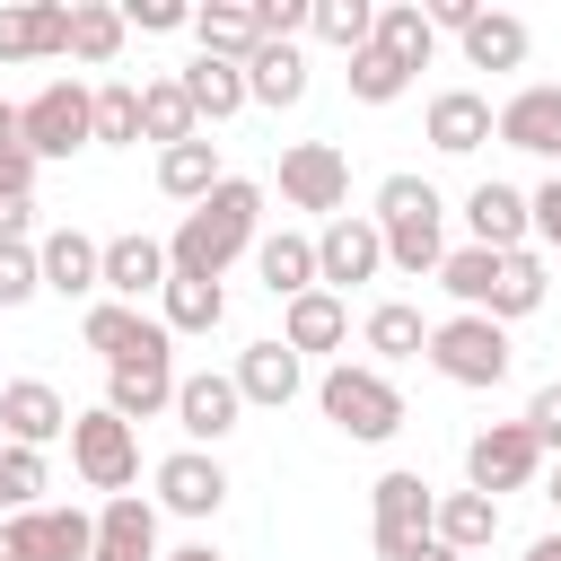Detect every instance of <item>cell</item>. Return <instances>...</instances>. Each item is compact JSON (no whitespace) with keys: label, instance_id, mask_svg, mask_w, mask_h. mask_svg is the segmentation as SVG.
I'll list each match as a JSON object with an SVG mask.
<instances>
[{"label":"cell","instance_id":"d6986e66","mask_svg":"<svg viewBox=\"0 0 561 561\" xmlns=\"http://www.w3.org/2000/svg\"><path fill=\"white\" fill-rule=\"evenodd\" d=\"M53 53H70V9L61 0L0 9V61H53Z\"/></svg>","mask_w":561,"mask_h":561},{"label":"cell","instance_id":"ee69618b","mask_svg":"<svg viewBox=\"0 0 561 561\" xmlns=\"http://www.w3.org/2000/svg\"><path fill=\"white\" fill-rule=\"evenodd\" d=\"M44 298V254L35 245H0V307H26Z\"/></svg>","mask_w":561,"mask_h":561},{"label":"cell","instance_id":"44dd1931","mask_svg":"<svg viewBox=\"0 0 561 561\" xmlns=\"http://www.w3.org/2000/svg\"><path fill=\"white\" fill-rule=\"evenodd\" d=\"M254 280L289 307V298H307V289H324L316 280V237H298V228H272V237H254Z\"/></svg>","mask_w":561,"mask_h":561},{"label":"cell","instance_id":"b9f144b4","mask_svg":"<svg viewBox=\"0 0 561 561\" xmlns=\"http://www.w3.org/2000/svg\"><path fill=\"white\" fill-rule=\"evenodd\" d=\"M342 79H351V96H359V105H394V96L412 88V70H403V61H386L377 44H368V53H351V70H342Z\"/></svg>","mask_w":561,"mask_h":561},{"label":"cell","instance_id":"f35d334b","mask_svg":"<svg viewBox=\"0 0 561 561\" xmlns=\"http://www.w3.org/2000/svg\"><path fill=\"white\" fill-rule=\"evenodd\" d=\"M307 35L333 44V53H368V35H377V0H316Z\"/></svg>","mask_w":561,"mask_h":561},{"label":"cell","instance_id":"2e32d148","mask_svg":"<svg viewBox=\"0 0 561 561\" xmlns=\"http://www.w3.org/2000/svg\"><path fill=\"white\" fill-rule=\"evenodd\" d=\"M491 131H500V114H491L482 88H438V96H430V149H438V158H473Z\"/></svg>","mask_w":561,"mask_h":561},{"label":"cell","instance_id":"f546056e","mask_svg":"<svg viewBox=\"0 0 561 561\" xmlns=\"http://www.w3.org/2000/svg\"><path fill=\"white\" fill-rule=\"evenodd\" d=\"M140 140H158V149L202 140V114H193L184 79H140Z\"/></svg>","mask_w":561,"mask_h":561},{"label":"cell","instance_id":"d6a6232c","mask_svg":"<svg viewBox=\"0 0 561 561\" xmlns=\"http://www.w3.org/2000/svg\"><path fill=\"white\" fill-rule=\"evenodd\" d=\"M456 44H465V61H473V70H517L535 35H526V18H508V9H482V18H473Z\"/></svg>","mask_w":561,"mask_h":561},{"label":"cell","instance_id":"74e56055","mask_svg":"<svg viewBox=\"0 0 561 561\" xmlns=\"http://www.w3.org/2000/svg\"><path fill=\"white\" fill-rule=\"evenodd\" d=\"M438 280H447V298H456L465 316H491V289H500V254H491V245H456V254L438 263Z\"/></svg>","mask_w":561,"mask_h":561},{"label":"cell","instance_id":"7a4b0ae2","mask_svg":"<svg viewBox=\"0 0 561 561\" xmlns=\"http://www.w3.org/2000/svg\"><path fill=\"white\" fill-rule=\"evenodd\" d=\"M368 219H377L386 263H394L403 280H421V272H438V263H447V202H438V184H430V175H386Z\"/></svg>","mask_w":561,"mask_h":561},{"label":"cell","instance_id":"9a60e30c","mask_svg":"<svg viewBox=\"0 0 561 561\" xmlns=\"http://www.w3.org/2000/svg\"><path fill=\"white\" fill-rule=\"evenodd\" d=\"M0 430H9V447H53V438H70V403L44 377H9L0 386Z\"/></svg>","mask_w":561,"mask_h":561},{"label":"cell","instance_id":"f5cc1de1","mask_svg":"<svg viewBox=\"0 0 561 561\" xmlns=\"http://www.w3.org/2000/svg\"><path fill=\"white\" fill-rule=\"evenodd\" d=\"M158 561H219L210 543H175V552H158Z\"/></svg>","mask_w":561,"mask_h":561},{"label":"cell","instance_id":"f907efd6","mask_svg":"<svg viewBox=\"0 0 561 561\" xmlns=\"http://www.w3.org/2000/svg\"><path fill=\"white\" fill-rule=\"evenodd\" d=\"M473 18H482V0H430V26H438V35H465Z\"/></svg>","mask_w":561,"mask_h":561},{"label":"cell","instance_id":"9c48e42d","mask_svg":"<svg viewBox=\"0 0 561 561\" xmlns=\"http://www.w3.org/2000/svg\"><path fill=\"white\" fill-rule=\"evenodd\" d=\"M535 465H543V447H535V430H526V421H491V430H473V438H465V491H482V500L526 491V482H535Z\"/></svg>","mask_w":561,"mask_h":561},{"label":"cell","instance_id":"d590c367","mask_svg":"<svg viewBox=\"0 0 561 561\" xmlns=\"http://www.w3.org/2000/svg\"><path fill=\"white\" fill-rule=\"evenodd\" d=\"M543 289H552L543 254H535V245H517V254H500V289H491V316H500V324H517V316H535V307H543Z\"/></svg>","mask_w":561,"mask_h":561},{"label":"cell","instance_id":"f1b7e54d","mask_svg":"<svg viewBox=\"0 0 561 561\" xmlns=\"http://www.w3.org/2000/svg\"><path fill=\"white\" fill-rule=\"evenodd\" d=\"M123 35H131V18H123L114 0H70V53H79L88 70H114V61H123Z\"/></svg>","mask_w":561,"mask_h":561},{"label":"cell","instance_id":"7bdbcfd3","mask_svg":"<svg viewBox=\"0 0 561 561\" xmlns=\"http://www.w3.org/2000/svg\"><path fill=\"white\" fill-rule=\"evenodd\" d=\"M44 491V447H0V517H26Z\"/></svg>","mask_w":561,"mask_h":561},{"label":"cell","instance_id":"ab89813d","mask_svg":"<svg viewBox=\"0 0 561 561\" xmlns=\"http://www.w3.org/2000/svg\"><path fill=\"white\" fill-rule=\"evenodd\" d=\"M35 543H44V561H96V517L88 508H35Z\"/></svg>","mask_w":561,"mask_h":561},{"label":"cell","instance_id":"8d00e7d4","mask_svg":"<svg viewBox=\"0 0 561 561\" xmlns=\"http://www.w3.org/2000/svg\"><path fill=\"white\" fill-rule=\"evenodd\" d=\"M359 342L394 368V359H421L430 351V324H421V307H403V298H386V307H368V324H359Z\"/></svg>","mask_w":561,"mask_h":561},{"label":"cell","instance_id":"681fc988","mask_svg":"<svg viewBox=\"0 0 561 561\" xmlns=\"http://www.w3.org/2000/svg\"><path fill=\"white\" fill-rule=\"evenodd\" d=\"M35 228V193H0V245H26Z\"/></svg>","mask_w":561,"mask_h":561},{"label":"cell","instance_id":"1f68e13d","mask_svg":"<svg viewBox=\"0 0 561 561\" xmlns=\"http://www.w3.org/2000/svg\"><path fill=\"white\" fill-rule=\"evenodd\" d=\"M430 535L473 561V552L500 535V500H482V491H438V526H430Z\"/></svg>","mask_w":561,"mask_h":561},{"label":"cell","instance_id":"7c38bea8","mask_svg":"<svg viewBox=\"0 0 561 561\" xmlns=\"http://www.w3.org/2000/svg\"><path fill=\"white\" fill-rule=\"evenodd\" d=\"M158 508H167V517H219V508H228V465H219L210 447L158 456Z\"/></svg>","mask_w":561,"mask_h":561},{"label":"cell","instance_id":"7dc6e473","mask_svg":"<svg viewBox=\"0 0 561 561\" xmlns=\"http://www.w3.org/2000/svg\"><path fill=\"white\" fill-rule=\"evenodd\" d=\"M526 210H535V237H543V245L561 254V175H543V184L526 193Z\"/></svg>","mask_w":561,"mask_h":561},{"label":"cell","instance_id":"5b68a950","mask_svg":"<svg viewBox=\"0 0 561 561\" xmlns=\"http://www.w3.org/2000/svg\"><path fill=\"white\" fill-rule=\"evenodd\" d=\"M70 465H79V482L88 491H105V500H123L131 482H140V430L123 421V412H70Z\"/></svg>","mask_w":561,"mask_h":561},{"label":"cell","instance_id":"3957f363","mask_svg":"<svg viewBox=\"0 0 561 561\" xmlns=\"http://www.w3.org/2000/svg\"><path fill=\"white\" fill-rule=\"evenodd\" d=\"M421 359H430L447 386H473V394H482V386H500V377L517 368L508 324H500V316H465V307L430 324V351H421Z\"/></svg>","mask_w":561,"mask_h":561},{"label":"cell","instance_id":"816d5d0a","mask_svg":"<svg viewBox=\"0 0 561 561\" xmlns=\"http://www.w3.org/2000/svg\"><path fill=\"white\" fill-rule=\"evenodd\" d=\"M18 149H26V114L0 96V158H18ZM35 167H44V158H35Z\"/></svg>","mask_w":561,"mask_h":561},{"label":"cell","instance_id":"11a10c76","mask_svg":"<svg viewBox=\"0 0 561 561\" xmlns=\"http://www.w3.org/2000/svg\"><path fill=\"white\" fill-rule=\"evenodd\" d=\"M526 561H561V535H543V543H526Z\"/></svg>","mask_w":561,"mask_h":561},{"label":"cell","instance_id":"e575fe53","mask_svg":"<svg viewBox=\"0 0 561 561\" xmlns=\"http://www.w3.org/2000/svg\"><path fill=\"white\" fill-rule=\"evenodd\" d=\"M175 79H184V96H193V114H202V123H228V114H245V105H254L237 61H210V53H202V61H193V70H175Z\"/></svg>","mask_w":561,"mask_h":561},{"label":"cell","instance_id":"277c9868","mask_svg":"<svg viewBox=\"0 0 561 561\" xmlns=\"http://www.w3.org/2000/svg\"><path fill=\"white\" fill-rule=\"evenodd\" d=\"M316 403H324V421H333L342 438H359V447H377V438L403 430V394H394L386 368H351V359H333V368L316 377Z\"/></svg>","mask_w":561,"mask_h":561},{"label":"cell","instance_id":"9f6ffc18","mask_svg":"<svg viewBox=\"0 0 561 561\" xmlns=\"http://www.w3.org/2000/svg\"><path fill=\"white\" fill-rule=\"evenodd\" d=\"M552 508H561V473H552Z\"/></svg>","mask_w":561,"mask_h":561},{"label":"cell","instance_id":"cb8c5ba5","mask_svg":"<svg viewBox=\"0 0 561 561\" xmlns=\"http://www.w3.org/2000/svg\"><path fill=\"white\" fill-rule=\"evenodd\" d=\"M96 552L105 561H158V500H140V491L105 500L96 508Z\"/></svg>","mask_w":561,"mask_h":561},{"label":"cell","instance_id":"4dcf8cb0","mask_svg":"<svg viewBox=\"0 0 561 561\" xmlns=\"http://www.w3.org/2000/svg\"><path fill=\"white\" fill-rule=\"evenodd\" d=\"M158 324H167V333H219V324H228V289L175 272V280L158 289Z\"/></svg>","mask_w":561,"mask_h":561},{"label":"cell","instance_id":"ba28073f","mask_svg":"<svg viewBox=\"0 0 561 561\" xmlns=\"http://www.w3.org/2000/svg\"><path fill=\"white\" fill-rule=\"evenodd\" d=\"M175 333H158L149 351H131L123 368H105V412H123L131 430L140 421H158V412H175Z\"/></svg>","mask_w":561,"mask_h":561},{"label":"cell","instance_id":"4316f807","mask_svg":"<svg viewBox=\"0 0 561 561\" xmlns=\"http://www.w3.org/2000/svg\"><path fill=\"white\" fill-rule=\"evenodd\" d=\"M368 44H377L386 61H403V70L421 79V70H430V53H438V26H430V9H421V0H386V9H377V35H368Z\"/></svg>","mask_w":561,"mask_h":561},{"label":"cell","instance_id":"6da1fadb","mask_svg":"<svg viewBox=\"0 0 561 561\" xmlns=\"http://www.w3.org/2000/svg\"><path fill=\"white\" fill-rule=\"evenodd\" d=\"M254 237H263V184H254V175H228L210 202H193V210L175 219L167 263H175L184 280H228V263L254 254Z\"/></svg>","mask_w":561,"mask_h":561},{"label":"cell","instance_id":"5bb4252c","mask_svg":"<svg viewBox=\"0 0 561 561\" xmlns=\"http://www.w3.org/2000/svg\"><path fill=\"white\" fill-rule=\"evenodd\" d=\"M465 228H473V245H491V254H517V245L535 237V210H526V193H517V184L482 175V184L465 193Z\"/></svg>","mask_w":561,"mask_h":561},{"label":"cell","instance_id":"83f0119b","mask_svg":"<svg viewBox=\"0 0 561 561\" xmlns=\"http://www.w3.org/2000/svg\"><path fill=\"white\" fill-rule=\"evenodd\" d=\"M219 184H228L219 140H175V149H158V193H167V202H210Z\"/></svg>","mask_w":561,"mask_h":561},{"label":"cell","instance_id":"8fae6325","mask_svg":"<svg viewBox=\"0 0 561 561\" xmlns=\"http://www.w3.org/2000/svg\"><path fill=\"white\" fill-rule=\"evenodd\" d=\"M377 272H386V237H377V219H368V210L324 219V237H316V280L342 298L351 280H377Z\"/></svg>","mask_w":561,"mask_h":561},{"label":"cell","instance_id":"8992f818","mask_svg":"<svg viewBox=\"0 0 561 561\" xmlns=\"http://www.w3.org/2000/svg\"><path fill=\"white\" fill-rule=\"evenodd\" d=\"M430 526H438V491H430L412 465L377 473V491H368V535H377V552H386V561H412V552L430 543Z\"/></svg>","mask_w":561,"mask_h":561},{"label":"cell","instance_id":"d4e9b609","mask_svg":"<svg viewBox=\"0 0 561 561\" xmlns=\"http://www.w3.org/2000/svg\"><path fill=\"white\" fill-rule=\"evenodd\" d=\"M193 44L210 53V61H254L263 53V26H254V0H210V9H193Z\"/></svg>","mask_w":561,"mask_h":561},{"label":"cell","instance_id":"30bf717a","mask_svg":"<svg viewBox=\"0 0 561 561\" xmlns=\"http://www.w3.org/2000/svg\"><path fill=\"white\" fill-rule=\"evenodd\" d=\"M280 202L342 219V202H351V158H342L333 140H289V149H280Z\"/></svg>","mask_w":561,"mask_h":561},{"label":"cell","instance_id":"ffe728a7","mask_svg":"<svg viewBox=\"0 0 561 561\" xmlns=\"http://www.w3.org/2000/svg\"><path fill=\"white\" fill-rule=\"evenodd\" d=\"M500 140L526 149V158H561V88H552V79L517 88V96L500 105Z\"/></svg>","mask_w":561,"mask_h":561},{"label":"cell","instance_id":"e0dca14e","mask_svg":"<svg viewBox=\"0 0 561 561\" xmlns=\"http://www.w3.org/2000/svg\"><path fill=\"white\" fill-rule=\"evenodd\" d=\"M35 254H44V289H53V298H88V307H96V289H105V245H96V237L53 228V237H35Z\"/></svg>","mask_w":561,"mask_h":561},{"label":"cell","instance_id":"52a82bcc","mask_svg":"<svg viewBox=\"0 0 561 561\" xmlns=\"http://www.w3.org/2000/svg\"><path fill=\"white\" fill-rule=\"evenodd\" d=\"M18 114H26V149H35L44 167L96 140V88H88V79H53V88H35Z\"/></svg>","mask_w":561,"mask_h":561},{"label":"cell","instance_id":"f6af8a7d","mask_svg":"<svg viewBox=\"0 0 561 561\" xmlns=\"http://www.w3.org/2000/svg\"><path fill=\"white\" fill-rule=\"evenodd\" d=\"M123 18H131L140 35H175V26H193V9H184V0H123Z\"/></svg>","mask_w":561,"mask_h":561},{"label":"cell","instance_id":"ac0fdd59","mask_svg":"<svg viewBox=\"0 0 561 561\" xmlns=\"http://www.w3.org/2000/svg\"><path fill=\"white\" fill-rule=\"evenodd\" d=\"M175 280V263H167V245L158 237H105V298H123V307H140L149 289H167Z\"/></svg>","mask_w":561,"mask_h":561},{"label":"cell","instance_id":"60d3db41","mask_svg":"<svg viewBox=\"0 0 561 561\" xmlns=\"http://www.w3.org/2000/svg\"><path fill=\"white\" fill-rule=\"evenodd\" d=\"M131 140H140V88L105 79L96 88V149H131Z\"/></svg>","mask_w":561,"mask_h":561},{"label":"cell","instance_id":"6f0895ef","mask_svg":"<svg viewBox=\"0 0 561 561\" xmlns=\"http://www.w3.org/2000/svg\"><path fill=\"white\" fill-rule=\"evenodd\" d=\"M96 561H105V552H96Z\"/></svg>","mask_w":561,"mask_h":561},{"label":"cell","instance_id":"db71d44e","mask_svg":"<svg viewBox=\"0 0 561 561\" xmlns=\"http://www.w3.org/2000/svg\"><path fill=\"white\" fill-rule=\"evenodd\" d=\"M412 561H465V552H447V543H438V535H430V543H421V552H412Z\"/></svg>","mask_w":561,"mask_h":561},{"label":"cell","instance_id":"7402d4cb","mask_svg":"<svg viewBox=\"0 0 561 561\" xmlns=\"http://www.w3.org/2000/svg\"><path fill=\"white\" fill-rule=\"evenodd\" d=\"M158 333H167V324H158V316H140V307H123V298H96V307L79 316V342H88L105 368H123L131 351H149Z\"/></svg>","mask_w":561,"mask_h":561},{"label":"cell","instance_id":"4fadbf2b","mask_svg":"<svg viewBox=\"0 0 561 561\" xmlns=\"http://www.w3.org/2000/svg\"><path fill=\"white\" fill-rule=\"evenodd\" d=\"M237 412H245V394H237L228 368H193V377L175 386V430H184L193 447H219V438L237 430Z\"/></svg>","mask_w":561,"mask_h":561},{"label":"cell","instance_id":"bcb514c9","mask_svg":"<svg viewBox=\"0 0 561 561\" xmlns=\"http://www.w3.org/2000/svg\"><path fill=\"white\" fill-rule=\"evenodd\" d=\"M526 430H535V447H543V456H561V386H535Z\"/></svg>","mask_w":561,"mask_h":561},{"label":"cell","instance_id":"c3c4849f","mask_svg":"<svg viewBox=\"0 0 561 561\" xmlns=\"http://www.w3.org/2000/svg\"><path fill=\"white\" fill-rule=\"evenodd\" d=\"M0 561H44V543H35V508H26V517H0Z\"/></svg>","mask_w":561,"mask_h":561},{"label":"cell","instance_id":"484cf974","mask_svg":"<svg viewBox=\"0 0 561 561\" xmlns=\"http://www.w3.org/2000/svg\"><path fill=\"white\" fill-rule=\"evenodd\" d=\"M280 342L307 359V351H342L351 342V307L333 298V289H307V298H289L280 307Z\"/></svg>","mask_w":561,"mask_h":561},{"label":"cell","instance_id":"836d02e7","mask_svg":"<svg viewBox=\"0 0 561 561\" xmlns=\"http://www.w3.org/2000/svg\"><path fill=\"white\" fill-rule=\"evenodd\" d=\"M245 96L272 105V114L298 105V96H307V53H298V44H263V53L245 61Z\"/></svg>","mask_w":561,"mask_h":561},{"label":"cell","instance_id":"603a6c76","mask_svg":"<svg viewBox=\"0 0 561 561\" xmlns=\"http://www.w3.org/2000/svg\"><path fill=\"white\" fill-rule=\"evenodd\" d=\"M228 377H237V394H245V403H263V412H280V403L307 386V377H298V351H289L280 333H272V342H245Z\"/></svg>","mask_w":561,"mask_h":561}]
</instances>
